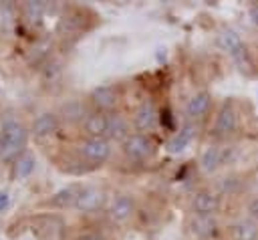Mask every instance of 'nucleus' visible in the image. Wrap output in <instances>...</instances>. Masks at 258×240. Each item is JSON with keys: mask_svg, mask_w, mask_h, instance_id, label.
<instances>
[{"mask_svg": "<svg viewBox=\"0 0 258 240\" xmlns=\"http://www.w3.org/2000/svg\"><path fill=\"white\" fill-rule=\"evenodd\" d=\"M26 129L20 121L8 117L2 121V139H4V151H2V159H12V157H20L18 153L24 149L26 145Z\"/></svg>", "mask_w": 258, "mask_h": 240, "instance_id": "f257e3e1", "label": "nucleus"}, {"mask_svg": "<svg viewBox=\"0 0 258 240\" xmlns=\"http://www.w3.org/2000/svg\"><path fill=\"white\" fill-rule=\"evenodd\" d=\"M218 44L222 50H226L240 65V69H244V65H250L248 63V50H246V46H244V42L236 30H230V28L222 30L218 34Z\"/></svg>", "mask_w": 258, "mask_h": 240, "instance_id": "f03ea898", "label": "nucleus"}, {"mask_svg": "<svg viewBox=\"0 0 258 240\" xmlns=\"http://www.w3.org/2000/svg\"><path fill=\"white\" fill-rule=\"evenodd\" d=\"M79 151L85 159H89L93 163H103L111 155V145L105 137H89L79 145Z\"/></svg>", "mask_w": 258, "mask_h": 240, "instance_id": "7ed1b4c3", "label": "nucleus"}, {"mask_svg": "<svg viewBox=\"0 0 258 240\" xmlns=\"http://www.w3.org/2000/svg\"><path fill=\"white\" fill-rule=\"evenodd\" d=\"M153 141L143 133H131L123 141V151L133 159H145L153 153Z\"/></svg>", "mask_w": 258, "mask_h": 240, "instance_id": "20e7f679", "label": "nucleus"}, {"mask_svg": "<svg viewBox=\"0 0 258 240\" xmlns=\"http://www.w3.org/2000/svg\"><path fill=\"white\" fill-rule=\"evenodd\" d=\"M220 196L214 194V192H198L191 200V208H194V214H200V216H214L218 210H220Z\"/></svg>", "mask_w": 258, "mask_h": 240, "instance_id": "39448f33", "label": "nucleus"}, {"mask_svg": "<svg viewBox=\"0 0 258 240\" xmlns=\"http://www.w3.org/2000/svg\"><path fill=\"white\" fill-rule=\"evenodd\" d=\"M103 202H105V194L99 188H81L75 208L79 212H95L103 206Z\"/></svg>", "mask_w": 258, "mask_h": 240, "instance_id": "423d86ee", "label": "nucleus"}, {"mask_svg": "<svg viewBox=\"0 0 258 240\" xmlns=\"http://www.w3.org/2000/svg\"><path fill=\"white\" fill-rule=\"evenodd\" d=\"M238 125V117H236V109L232 103H224L216 115V133L218 135H230L236 131Z\"/></svg>", "mask_w": 258, "mask_h": 240, "instance_id": "0eeeda50", "label": "nucleus"}, {"mask_svg": "<svg viewBox=\"0 0 258 240\" xmlns=\"http://www.w3.org/2000/svg\"><path fill=\"white\" fill-rule=\"evenodd\" d=\"M189 230L196 238L200 240H210L212 236H216L218 232V224L214 220V216H200V214H194L189 218Z\"/></svg>", "mask_w": 258, "mask_h": 240, "instance_id": "6e6552de", "label": "nucleus"}, {"mask_svg": "<svg viewBox=\"0 0 258 240\" xmlns=\"http://www.w3.org/2000/svg\"><path fill=\"white\" fill-rule=\"evenodd\" d=\"M133 123L141 131H151L157 125V109H155V105L151 101L141 103L133 113Z\"/></svg>", "mask_w": 258, "mask_h": 240, "instance_id": "1a4fd4ad", "label": "nucleus"}, {"mask_svg": "<svg viewBox=\"0 0 258 240\" xmlns=\"http://www.w3.org/2000/svg\"><path fill=\"white\" fill-rule=\"evenodd\" d=\"M210 107H212V95H210L208 91H200V93H196V95L187 101L185 113H187L189 119H204V117L208 115Z\"/></svg>", "mask_w": 258, "mask_h": 240, "instance_id": "9d476101", "label": "nucleus"}, {"mask_svg": "<svg viewBox=\"0 0 258 240\" xmlns=\"http://www.w3.org/2000/svg\"><path fill=\"white\" fill-rule=\"evenodd\" d=\"M91 101L95 103V107H99V111H109V109H113L117 105L119 95L111 85H101V87L93 89Z\"/></svg>", "mask_w": 258, "mask_h": 240, "instance_id": "9b49d317", "label": "nucleus"}, {"mask_svg": "<svg viewBox=\"0 0 258 240\" xmlns=\"http://www.w3.org/2000/svg\"><path fill=\"white\" fill-rule=\"evenodd\" d=\"M56 127H58L56 115L46 111V113H40V115L32 121L30 133H32L34 137H48V135H52V133L56 131Z\"/></svg>", "mask_w": 258, "mask_h": 240, "instance_id": "f8f14e48", "label": "nucleus"}, {"mask_svg": "<svg viewBox=\"0 0 258 240\" xmlns=\"http://www.w3.org/2000/svg\"><path fill=\"white\" fill-rule=\"evenodd\" d=\"M83 125H85V131L89 133V137H103L109 131V117L103 115L101 111H95L85 117Z\"/></svg>", "mask_w": 258, "mask_h": 240, "instance_id": "ddd939ff", "label": "nucleus"}, {"mask_svg": "<svg viewBox=\"0 0 258 240\" xmlns=\"http://www.w3.org/2000/svg\"><path fill=\"white\" fill-rule=\"evenodd\" d=\"M133 210H135V204H133L131 196L121 194V196H117V198L113 200L109 214H111V218H113L115 222H125V220H129V218H131Z\"/></svg>", "mask_w": 258, "mask_h": 240, "instance_id": "4468645a", "label": "nucleus"}, {"mask_svg": "<svg viewBox=\"0 0 258 240\" xmlns=\"http://www.w3.org/2000/svg\"><path fill=\"white\" fill-rule=\"evenodd\" d=\"M196 125H191V123H187L179 133H175L169 141H167V151L169 153H181L191 141H194V137H196Z\"/></svg>", "mask_w": 258, "mask_h": 240, "instance_id": "2eb2a0df", "label": "nucleus"}, {"mask_svg": "<svg viewBox=\"0 0 258 240\" xmlns=\"http://www.w3.org/2000/svg\"><path fill=\"white\" fill-rule=\"evenodd\" d=\"M222 163H224V151H222L218 145H208V147L202 151V157H200V167H202L206 173L216 171V169H218Z\"/></svg>", "mask_w": 258, "mask_h": 240, "instance_id": "dca6fc26", "label": "nucleus"}, {"mask_svg": "<svg viewBox=\"0 0 258 240\" xmlns=\"http://www.w3.org/2000/svg\"><path fill=\"white\" fill-rule=\"evenodd\" d=\"M107 135L111 139H115V141H125L131 135L127 119L123 115H111L109 117V131H107Z\"/></svg>", "mask_w": 258, "mask_h": 240, "instance_id": "f3484780", "label": "nucleus"}, {"mask_svg": "<svg viewBox=\"0 0 258 240\" xmlns=\"http://www.w3.org/2000/svg\"><path fill=\"white\" fill-rule=\"evenodd\" d=\"M79 194H81V188H75V186L62 188V190H58V192L52 196V204H54V206H58V208L75 206V202H77Z\"/></svg>", "mask_w": 258, "mask_h": 240, "instance_id": "a211bd4d", "label": "nucleus"}, {"mask_svg": "<svg viewBox=\"0 0 258 240\" xmlns=\"http://www.w3.org/2000/svg\"><path fill=\"white\" fill-rule=\"evenodd\" d=\"M232 240H258V228L254 222H238L232 228Z\"/></svg>", "mask_w": 258, "mask_h": 240, "instance_id": "6ab92c4d", "label": "nucleus"}, {"mask_svg": "<svg viewBox=\"0 0 258 240\" xmlns=\"http://www.w3.org/2000/svg\"><path fill=\"white\" fill-rule=\"evenodd\" d=\"M34 157L30 153H22L16 161H14V177L16 179H24L34 171Z\"/></svg>", "mask_w": 258, "mask_h": 240, "instance_id": "aec40b11", "label": "nucleus"}, {"mask_svg": "<svg viewBox=\"0 0 258 240\" xmlns=\"http://www.w3.org/2000/svg\"><path fill=\"white\" fill-rule=\"evenodd\" d=\"M42 14H44V4L42 2H26L24 4V16L30 20V22H40V18H42Z\"/></svg>", "mask_w": 258, "mask_h": 240, "instance_id": "412c9836", "label": "nucleus"}, {"mask_svg": "<svg viewBox=\"0 0 258 240\" xmlns=\"http://www.w3.org/2000/svg\"><path fill=\"white\" fill-rule=\"evenodd\" d=\"M67 115L64 117H69V119H77V117H83V109H81V105L77 103V101H71L69 105H64V109H62Z\"/></svg>", "mask_w": 258, "mask_h": 240, "instance_id": "4be33fe9", "label": "nucleus"}, {"mask_svg": "<svg viewBox=\"0 0 258 240\" xmlns=\"http://www.w3.org/2000/svg\"><path fill=\"white\" fill-rule=\"evenodd\" d=\"M238 184H240V179H236L234 175H230V177H222V190L224 192H234L236 188H238Z\"/></svg>", "mask_w": 258, "mask_h": 240, "instance_id": "5701e85b", "label": "nucleus"}, {"mask_svg": "<svg viewBox=\"0 0 258 240\" xmlns=\"http://www.w3.org/2000/svg\"><path fill=\"white\" fill-rule=\"evenodd\" d=\"M248 216L254 218V220H258V196L248 204Z\"/></svg>", "mask_w": 258, "mask_h": 240, "instance_id": "b1692460", "label": "nucleus"}, {"mask_svg": "<svg viewBox=\"0 0 258 240\" xmlns=\"http://www.w3.org/2000/svg\"><path fill=\"white\" fill-rule=\"evenodd\" d=\"M8 202H10V198H8V194L0 190V212H2V210H6V206H8Z\"/></svg>", "mask_w": 258, "mask_h": 240, "instance_id": "393cba45", "label": "nucleus"}, {"mask_svg": "<svg viewBox=\"0 0 258 240\" xmlns=\"http://www.w3.org/2000/svg\"><path fill=\"white\" fill-rule=\"evenodd\" d=\"M250 18H252V22L258 26V4H254V6H250Z\"/></svg>", "mask_w": 258, "mask_h": 240, "instance_id": "a878e982", "label": "nucleus"}, {"mask_svg": "<svg viewBox=\"0 0 258 240\" xmlns=\"http://www.w3.org/2000/svg\"><path fill=\"white\" fill-rule=\"evenodd\" d=\"M77 240H101L99 236H93V234H87V236H81V238H77Z\"/></svg>", "mask_w": 258, "mask_h": 240, "instance_id": "bb28decb", "label": "nucleus"}, {"mask_svg": "<svg viewBox=\"0 0 258 240\" xmlns=\"http://www.w3.org/2000/svg\"><path fill=\"white\" fill-rule=\"evenodd\" d=\"M2 151H4V139H2V133H0V157H2Z\"/></svg>", "mask_w": 258, "mask_h": 240, "instance_id": "cd10ccee", "label": "nucleus"}]
</instances>
